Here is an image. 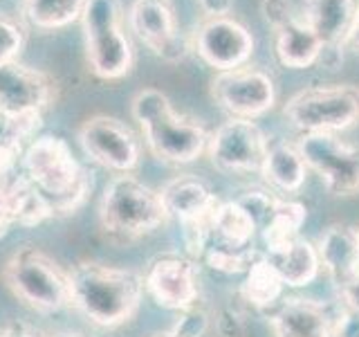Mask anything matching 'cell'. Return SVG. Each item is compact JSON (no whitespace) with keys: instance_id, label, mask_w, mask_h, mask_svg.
Returning a JSON list of instances; mask_svg holds the SVG:
<instances>
[{"instance_id":"6da1fadb","label":"cell","mask_w":359,"mask_h":337,"mask_svg":"<svg viewBox=\"0 0 359 337\" xmlns=\"http://www.w3.org/2000/svg\"><path fill=\"white\" fill-rule=\"evenodd\" d=\"M72 303L101 329H117L137 312L144 295V277L128 267L81 261L70 272Z\"/></svg>"},{"instance_id":"7a4b0ae2","label":"cell","mask_w":359,"mask_h":337,"mask_svg":"<svg viewBox=\"0 0 359 337\" xmlns=\"http://www.w3.org/2000/svg\"><path fill=\"white\" fill-rule=\"evenodd\" d=\"M20 173L45 196L54 216L74 213L93 189V178L59 135L34 138L22 151Z\"/></svg>"},{"instance_id":"4dcf8cb0","label":"cell","mask_w":359,"mask_h":337,"mask_svg":"<svg viewBox=\"0 0 359 337\" xmlns=\"http://www.w3.org/2000/svg\"><path fill=\"white\" fill-rule=\"evenodd\" d=\"M180 315H182V317H180L177 324L173 326V333L177 337H202V333L207 331L209 315L202 308L191 306V308L182 310Z\"/></svg>"},{"instance_id":"8fae6325","label":"cell","mask_w":359,"mask_h":337,"mask_svg":"<svg viewBox=\"0 0 359 337\" xmlns=\"http://www.w3.org/2000/svg\"><path fill=\"white\" fill-rule=\"evenodd\" d=\"M267 146L265 133L254 119L231 117L209 135L207 153L222 173H252L263 168Z\"/></svg>"},{"instance_id":"d6986e66","label":"cell","mask_w":359,"mask_h":337,"mask_svg":"<svg viewBox=\"0 0 359 337\" xmlns=\"http://www.w3.org/2000/svg\"><path fill=\"white\" fill-rule=\"evenodd\" d=\"M267 263L274 267L283 286L303 288L310 286L321 272V258L317 247L306 239H294L285 247L274 252H265Z\"/></svg>"},{"instance_id":"5b68a950","label":"cell","mask_w":359,"mask_h":337,"mask_svg":"<svg viewBox=\"0 0 359 337\" xmlns=\"http://www.w3.org/2000/svg\"><path fill=\"white\" fill-rule=\"evenodd\" d=\"M99 220L115 241H135L153 234L168 220L160 191L151 189L130 173L110 180L99 202Z\"/></svg>"},{"instance_id":"836d02e7","label":"cell","mask_w":359,"mask_h":337,"mask_svg":"<svg viewBox=\"0 0 359 337\" xmlns=\"http://www.w3.org/2000/svg\"><path fill=\"white\" fill-rule=\"evenodd\" d=\"M11 225H16L14 218V205H11V191L7 176L0 178V239L9 232Z\"/></svg>"},{"instance_id":"277c9868","label":"cell","mask_w":359,"mask_h":337,"mask_svg":"<svg viewBox=\"0 0 359 337\" xmlns=\"http://www.w3.org/2000/svg\"><path fill=\"white\" fill-rule=\"evenodd\" d=\"M79 22L88 70L101 81L128 77L135 67V48L126 32L121 0H86Z\"/></svg>"},{"instance_id":"4316f807","label":"cell","mask_w":359,"mask_h":337,"mask_svg":"<svg viewBox=\"0 0 359 337\" xmlns=\"http://www.w3.org/2000/svg\"><path fill=\"white\" fill-rule=\"evenodd\" d=\"M43 126L41 110L7 112L0 110V146L25 151V146L34 140L36 131Z\"/></svg>"},{"instance_id":"ac0fdd59","label":"cell","mask_w":359,"mask_h":337,"mask_svg":"<svg viewBox=\"0 0 359 337\" xmlns=\"http://www.w3.org/2000/svg\"><path fill=\"white\" fill-rule=\"evenodd\" d=\"M359 0H303L301 18L325 48H344Z\"/></svg>"},{"instance_id":"3957f363","label":"cell","mask_w":359,"mask_h":337,"mask_svg":"<svg viewBox=\"0 0 359 337\" xmlns=\"http://www.w3.org/2000/svg\"><path fill=\"white\" fill-rule=\"evenodd\" d=\"M133 119L140 124L146 146L157 160L191 164L207 151L209 135L200 121L177 115L162 90L144 88L130 101Z\"/></svg>"},{"instance_id":"52a82bcc","label":"cell","mask_w":359,"mask_h":337,"mask_svg":"<svg viewBox=\"0 0 359 337\" xmlns=\"http://www.w3.org/2000/svg\"><path fill=\"white\" fill-rule=\"evenodd\" d=\"M283 117L301 133H341L359 124V86H312L292 95Z\"/></svg>"},{"instance_id":"ab89813d","label":"cell","mask_w":359,"mask_h":337,"mask_svg":"<svg viewBox=\"0 0 359 337\" xmlns=\"http://www.w3.org/2000/svg\"><path fill=\"white\" fill-rule=\"evenodd\" d=\"M355 234H357V247H359V227L355 230Z\"/></svg>"},{"instance_id":"e0dca14e","label":"cell","mask_w":359,"mask_h":337,"mask_svg":"<svg viewBox=\"0 0 359 337\" xmlns=\"http://www.w3.org/2000/svg\"><path fill=\"white\" fill-rule=\"evenodd\" d=\"M168 216H175L182 225L191 223H213L220 207V200L213 191L196 176H177L166 183L160 191Z\"/></svg>"},{"instance_id":"1f68e13d","label":"cell","mask_w":359,"mask_h":337,"mask_svg":"<svg viewBox=\"0 0 359 337\" xmlns=\"http://www.w3.org/2000/svg\"><path fill=\"white\" fill-rule=\"evenodd\" d=\"M261 11H263L265 20L272 25V29H278L280 25H285L287 20L299 16L290 0H263Z\"/></svg>"},{"instance_id":"ffe728a7","label":"cell","mask_w":359,"mask_h":337,"mask_svg":"<svg viewBox=\"0 0 359 337\" xmlns=\"http://www.w3.org/2000/svg\"><path fill=\"white\" fill-rule=\"evenodd\" d=\"M317 252L321 258V267L328 272L332 286L359 267L357 234L353 227H346V225H330L319 236Z\"/></svg>"},{"instance_id":"44dd1931","label":"cell","mask_w":359,"mask_h":337,"mask_svg":"<svg viewBox=\"0 0 359 337\" xmlns=\"http://www.w3.org/2000/svg\"><path fill=\"white\" fill-rule=\"evenodd\" d=\"M274 32H276V56L285 67L303 70V67H310L319 61L323 43L317 34L306 25V20L301 18V14L297 18L287 20L285 25H280Z\"/></svg>"},{"instance_id":"d6a6232c","label":"cell","mask_w":359,"mask_h":337,"mask_svg":"<svg viewBox=\"0 0 359 337\" xmlns=\"http://www.w3.org/2000/svg\"><path fill=\"white\" fill-rule=\"evenodd\" d=\"M334 290H337V299H339L344 308L359 312V267L348 277H344L341 281H337Z\"/></svg>"},{"instance_id":"e575fe53","label":"cell","mask_w":359,"mask_h":337,"mask_svg":"<svg viewBox=\"0 0 359 337\" xmlns=\"http://www.w3.org/2000/svg\"><path fill=\"white\" fill-rule=\"evenodd\" d=\"M200 9L205 11V18L209 16H229L233 7V0H198Z\"/></svg>"},{"instance_id":"ba28073f","label":"cell","mask_w":359,"mask_h":337,"mask_svg":"<svg viewBox=\"0 0 359 337\" xmlns=\"http://www.w3.org/2000/svg\"><path fill=\"white\" fill-rule=\"evenodd\" d=\"M297 149L328 194L337 198L359 196V146L346 144L332 133H303Z\"/></svg>"},{"instance_id":"484cf974","label":"cell","mask_w":359,"mask_h":337,"mask_svg":"<svg viewBox=\"0 0 359 337\" xmlns=\"http://www.w3.org/2000/svg\"><path fill=\"white\" fill-rule=\"evenodd\" d=\"M247 279L243 284V297L256 308H267L274 306L276 299L283 292V281L278 279L274 267L267 263L265 254L258 256L256 261L247 270Z\"/></svg>"},{"instance_id":"83f0119b","label":"cell","mask_w":359,"mask_h":337,"mask_svg":"<svg viewBox=\"0 0 359 337\" xmlns=\"http://www.w3.org/2000/svg\"><path fill=\"white\" fill-rule=\"evenodd\" d=\"M202 256H205L209 267L218 270V272H222V275H241V272H247L250 265L261 254H258L256 250H233V247L209 243Z\"/></svg>"},{"instance_id":"30bf717a","label":"cell","mask_w":359,"mask_h":337,"mask_svg":"<svg viewBox=\"0 0 359 337\" xmlns=\"http://www.w3.org/2000/svg\"><path fill=\"white\" fill-rule=\"evenodd\" d=\"M209 93L222 110L238 119L263 117L276 104L274 79L250 65L216 72V77L211 79Z\"/></svg>"},{"instance_id":"74e56055","label":"cell","mask_w":359,"mask_h":337,"mask_svg":"<svg viewBox=\"0 0 359 337\" xmlns=\"http://www.w3.org/2000/svg\"><path fill=\"white\" fill-rule=\"evenodd\" d=\"M50 337H86V335L74 333V331H61V333H54V335H50Z\"/></svg>"},{"instance_id":"8992f818","label":"cell","mask_w":359,"mask_h":337,"mask_svg":"<svg viewBox=\"0 0 359 337\" xmlns=\"http://www.w3.org/2000/svg\"><path fill=\"white\" fill-rule=\"evenodd\" d=\"M9 292L39 312H56L72 303L70 279L54 258L36 247H22L3 267Z\"/></svg>"},{"instance_id":"2e32d148","label":"cell","mask_w":359,"mask_h":337,"mask_svg":"<svg viewBox=\"0 0 359 337\" xmlns=\"http://www.w3.org/2000/svg\"><path fill=\"white\" fill-rule=\"evenodd\" d=\"M337 310L314 299L290 297L269 317V324L276 337H334Z\"/></svg>"},{"instance_id":"f546056e","label":"cell","mask_w":359,"mask_h":337,"mask_svg":"<svg viewBox=\"0 0 359 337\" xmlns=\"http://www.w3.org/2000/svg\"><path fill=\"white\" fill-rule=\"evenodd\" d=\"M278 200L280 198L267 194V191H263V189H252V191H247V194H243L236 202L250 213V218L254 220L256 230H263L265 225L272 220Z\"/></svg>"},{"instance_id":"f35d334b","label":"cell","mask_w":359,"mask_h":337,"mask_svg":"<svg viewBox=\"0 0 359 337\" xmlns=\"http://www.w3.org/2000/svg\"><path fill=\"white\" fill-rule=\"evenodd\" d=\"M151 337H177L173 331H168V333H155V335H151Z\"/></svg>"},{"instance_id":"cb8c5ba5","label":"cell","mask_w":359,"mask_h":337,"mask_svg":"<svg viewBox=\"0 0 359 337\" xmlns=\"http://www.w3.org/2000/svg\"><path fill=\"white\" fill-rule=\"evenodd\" d=\"M256 225L250 218L238 202H220V207L213 216L211 227V241L224 247H233V250H252V241L256 236Z\"/></svg>"},{"instance_id":"9a60e30c","label":"cell","mask_w":359,"mask_h":337,"mask_svg":"<svg viewBox=\"0 0 359 337\" xmlns=\"http://www.w3.org/2000/svg\"><path fill=\"white\" fill-rule=\"evenodd\" d=\"M56 99V81L36 67L18 61L0 63V110H45Z\"/></svg>"},{"instance_id":"603a6c76","label":"cell","mask_w":359,"mask_h":337,"mask_svg":"<svg viewBox=\"0 0 359 337\" xmlns=\"http://www.w3.org/2000/svg\"><path fill=\"white\" fill-rule=\"evenodd\" d=\"M86 0H18V18L39 32H56L81 20Z\"/></svg>"},{"instance_id":"7c38bea8","label":"cell","mask_w":359,"mask_h":337,"mask_svg":"<svg viewBox=\"0 0 359 337\" xmlns=\"http://www.w3.org/2000/svg\"><path fill=\"white\" fill-rule=\"evenodd\" d=\"M191 50L202 63L216 72H224L247 65L254 54V37L241 20L231 16H209L196 27Z\"/></svg>"},{"instance_id":"f1b7e54d","label":"cell","mask_w":359,"mask_h":337,"mask_svg":"<svg viewBox=\"0 0 359 337\" xmlns=\"http://www.w3.org/2000/svg\"><path fill=\"white\" fill-rule=\"evenodd\" d=\"M27 43V25L18 16L0 11V63L18 61Z\"/></svg>"},{"instance_id":"7402d4cb","label":"cell","mask_w":359,"mask_h":337,"mask_svg":"<svg viewBox=\"0 0 359 337\" xmlns=\"http://www.w3.org/2000/svg\"><path fill=\"white\" fill-rule=\"evenodd\" d=\"M261 173L269 185L283 191V194H297V191H301L308 178V166L297 149V142L269 144Z\"/></svg>"},{"instance_id":"8d00e7d4","label":"cell","mask_w":359,"mask_h":337,"mask_svg":"<svg viewBox=\"0 0 359 337\" xmlns=\"http://www.w3.org/2000/svg\"><path fill=\"white\" fill-rule=\"evenodd\" d=\"M0 337H39V335H34L32 331H27L25 326H7V329L0 333Z\"/></svg>"},{"instance_id":"5bb4252c","label":"cell","mask_w":359,"mask_h":337,"mask_svg":"<svg viewBox=\"0 0 359 337\" xmlns=\"http://www.w3.org/2000/svg\"><path fill=\"white\" fill-rule=\"evenodd\" d=\"M144 288L157 306L182 312L200 297V270L189 256L162 254L146 270Z\"/></svg>"},{"instance_id":"9c48e42d","label":"cell","mask_w":359,"mask_h":337,"mask_svg":"<svg viewBox=\"0 0 359 337\" xmlns=\"http://www.w3.org/2000/svg\"><path fill=\"white\" fill-rule=\"evenodd\" d=\"M76 140L90 160L115 173H130L140 166L142 142L128 124L117 117H88L79 126Z\"/></svg>"},{"instance_id":"4fadbf2b","label":"cell","mask_w":359,"mask_h":337,"mask_svg":"<svg viewBox=\"0 0 359 337\" xmlns=\"http://www.w3.org/2000/svg\"><path fill=\"white\" fill-rule=\"evenodd\" d=\"M126 18L130 32L162 61L177 63L191 52L189 41L180 34L171 0H133Z\"/></svg>"},{"instance_id":"d4e9b609","label":"cell","mask_w":359,"mask_h":337,"mask_svg":"<svg viewBox=\"0 0 359 337\" xmlns=\"http://www.w3.org/2000/svg\"><path fill=\"white\" fill-rule=\"evenodd\" d=\"M306 216H308V209L303 207L301 202L278 200L272 220L261 230L267 252L280 250V247H285L287 243L299 239V230H301V225L306 223Z\"/></svg>"},{"instance_id":"d590c367","label":"cell","mask_w":359,"mask_h":337,"mask_svg":"<svg viewBox=\"0 0 359 337\" xmlns=\"http://www.w3.org/2000/svg\"><path fill=\"white\" fill-rule=\"evenodd\" d=\"M344 48H353L359 52V5H357V11H355V18H353V25L346 34V41H344Z\"/></svg>"}]
</instances>
